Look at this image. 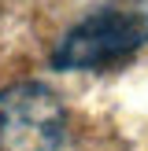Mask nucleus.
I'll return each instance as SVG.
<instances>
[{"label": "nucleus", "instance_id": "obj_2", "mask_svg": "<svg viewBox=\"0 0 148 151\" xmlns=\"http://www.w3.org/2000/svg\"><path fill=\"white\" fill-rule=\"evenodd\" d=\"M148 44V11H100L67 29L52 52L56 70H104Z\"/></svg>", "mask_w": 148, "mask_h": 151}, {"label": "nucleus", "instance_id": "obj_1", "mask_svg": "<svg viewBox=\"0 0 148 151\" xmlns=\"http://www.w3.org/2000/svg\"><path fill=\"white\" fill-rule=\"evenodd\" d=\"M0 151H78L67 103L41 81L0 88Z\"/></svg>", "mask_w": 148, "mask_h": 151}]
</instances>
